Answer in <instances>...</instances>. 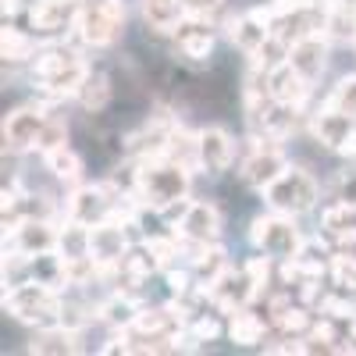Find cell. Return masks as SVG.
<instances>
[{
  "label": "cell",
  "mask_w": 356,
  "mask_h": 356,
  "mask_svg": "<svg viewBox=\"0 0 356 356\" xmlns=\"http://www.w3.org/2000/svg\"><path fill=\"white\" fill-rule=\"evenodd\" d=\"M129 228L118 225V221H100L89 228V253L100 267H118L122 257L129 253Z\"/></svg>",
  "instance_id": "12"
},
{
  "label": "cell",
  "mask_w": 356,
  "mask_h": 356,
  "mask_svg": "<svg viewBox=\"0 0 356 356\" xmlns=\"http://www.w3.org/2000/svg\"><path fill=\"white\" fill-rule=\"evenodd\" d=\"M271 260H275V257H267V253H260V250H257V257H250V260L243 264V267H246V275L257 282V289H260V292H264L267 278H271Z\"/></svg>",
  "instance_id": "33"
},
{
  "label": "cell",
  "mask_w": 356,
  "mask_h": 356,
  "mask_svg": "<svg viewBox=\"0 0 356 356\" xmlns=\"http://www.w3.org/2000/svg\"><path fill=\"white\" fill-rule=\"evenodd\" d=\"M68 143V122L61 114H47V122H43V132H40V139H36V150L40 154H47V150H57V146H65Z\"/></svg>",
  "instance_id": "29"
},
{
  "label": "cell",
  "mask_w": 356,
  "mask_h": 356,
  "mask_svg": "<svg viewBox=\"0 0 356 356\" xmlns=\"http://www.w3.org/2000/svg\"><path fill=\"white\" fill-rule=\"evenodd\" d=\"M250 243H253V250L275 257V260H289V257H300L307 239L300 235V228L292 225L289 214L271 211V214H257L250 221Z\"/></svg>",
  "instance_id": "5"
},
{
  "label": "cell",
  "mask_w": 356,
  "mask_h": 356,
  "mask_svg": "<svg viewBox=\"0 0 356 356\" xmlns=\"http://www.w3.org/2000/svg\"><path fill=\"white\" fill-rule=\"evenodd\" d=\"M175 40H178V50L189 61H207L214 50V36H211V22H200V18H182V25L175 29Z\"/></svg>",
  "instance_id": "18"
},
{
  "label": "cell",
  "mask_w": 356,
  "mask_h": 356,
  "mask_svg": "<svg viewBox=\"0 0 356 356\" xmlns=\"http://www.w3.org/2000/svg\"><path fill=\"white\" fill-rule=\"evenodd\" d=\"M0 50H4V61L11 65H22V61H33L36 54V43L29 33H22V29H4V36H0Z\"/></svg>",
  "instance_id": "26"
},
{
  "label": "cell",
  "mask_w": 356,
  "mask_h": 356,
  "mask_svg": "<svg viewBox=\"0 0 356 356\" xmlns=\"http://www.w3.org/2000/svg\"><path fill=\"white\" fill-rule=\"evenodd\" d=\"M175 232L189 243H218L221 235V211L207 200H189L182 211H178Z\"/></svg>",
  "instance_id": "9"
},
{
  "label": "cell",
  "mask_w": 356,
  "mask_h": 356,
  "mask_svg": "<svg viewBox=\"0 0 356 356\" xmlns=\"http://www.w3.org/2000/svg\"><path fill=\"white\" fill-rule=\"evenodd\" d=\"M139 303H136V296L129 292V289H114L107 300L97 307V317L107 324V328H114V332H125V328H132L136 324V317H139Z\"/></svg>",
  "instance_id": "19"
},
{
  "label": "cell",
  "mask_w": 356,
  "mask_h": 356,
  "mask_svg": "<svg viewBox=\"0 0 356 356\" xmlns=\"http://www.w3.org/2000/svg\"><path fill=\"white\" fill-rule=\"evenodd\" d=\"M182 8L189 18H200V22H214L221 11H225V0H182Z\"/></svg>",
  "instance_id": "31"
},
{
  "label": "cell",
  "mask_w": 356,
  "mask_h": 356,
  "mask_svg": "<svg viewBox=\"0 0 356 356\" xmlns=\"http://www.w3.org/2000/svg\"><path fill=\"white\" fill-rule=\"evenodd\" d=\"M310 132H314V139L324 146V150L342 154V146L356 136V118L342 114V111H335L328 104H321V111L310 118Z\"/></svg>",
  "instance_id": "11"
},
{
  "label": "cell",
  "mask_w": 356,
  "mask_h": 356,
  "mask_svg": "<svg viewBox=\"0 0 356 356\" xmlns=\"http://www.w3.org/2000/svg\"><path fill=\"white\" fill-rule=\"evenodd\" d=\"M289 168L285 154H282V143L264 136V132H253V139L246 143V154L239 161V178L250 186V189H267L275 178Z\"/></svg>",
  "instance_id": "6"
},
{
  "label": "cell",
  "mask_w": 356,
  "mask_h": 356,
  "mask_svg": "<svg viewBox=\"0 0 356 356\" xmlns=\"http://www.w3.org/2000/svg\"><path fill=\"white\" fill-rule=\"evenodd\" d=\"M75 8H79V0H36L29 8V22H33L36 33L54 36V33H65L75 22Z\"/></svg>",
  "instance_id": "16"
},
{
  "label": "cell",
  "mask_w": 356,
  "mask_h": 356,
  "mask_svg": "<svg viewBox=\"0 0 356 356\" xmlns=\"http://www.w3.org/2000/svg\"><path fill=\"white\" fill-rule=\"evenodd\" d=\"M328 43L332 40L324 36V33H310L303 40H296L289 47V65L296 72H303L310 82H317L324 75V68H328Z\"/></svg>",
  "instance_id": "13"
},
{
  "label": "cell",
  "mask_w": 356,
  "mask_h": 356,
  "mask_svg": "<svg viewBox=\"0 0 356 356\" xmlns=\"http://www.w3.org/2000/svg\"><path fill=\"white\" fill-rule=\"evenodd\" d=\"M189 168L175 164L168 157L136 161L132 168V189L129 196L154 214H178L189 203Z\"/></svg>",
  "instance_id": "1"
},
{
  "label": "cell",
  "mask_w": 356,
  "mask_h": 356,
  "mask_svg": "<svg viewBox=\"0 0 356 356\" xmlns=\"http://www.w3.org/2000/svg\"><path fill=\"white\" fill-rule=\"evenodd\" d=\"M275 324H278L289 339H307V335L314 332V317H310V310H307L303 303H292Z\"/></svg>",
  "instance_id": "27"
},
{
  "label": "cell",
  "mask_w": 356,
  "mask_h": 356,
  "mask_svg": "<svg viewBox=\"0 0 356 356\" xmlns=\"http://www.w3.org/2000/svg\"><path fill=\"white\" fill-rule=\"evenodd\" d=\"M232 161H235V139L218 125L203 129L200 132V171L221 175V171L232 168Z\"/></svg>",
  "instance_id": "15"
},
{
  "label": "cell",
  "mask_w": 356,
  "mask_h": 356,
  "mask_svg": "<svg viewBox=\"0 0 356 356\" xmlns=\"http://www.w3.org/2000/svg\"><path fill=\"white\" fill-rule=\"evenodd\" d=\"M43 164H47V171L57 178V182H65V186H79L82 182V171H86L82 157L72 150L68 143L57 146V150H47L43 154Z\"/></svg>",
  "instance_id": "21"
},
{
  "label": "cell",
  "mask_w": 356,
  "mask_h": 356,
  "mask_svg": "<svg viewBox=\"0 0 356 356\" xmlns=\"http://www.w3.org/2000/svg\"><path fill=\"white\" fill-rule=\"evenodd\" d=\"M125 29V4L122 0H79L72 36L86 47H111Z\"/></svg>",
  "instance_id": "3"
},
{
  "label": "cell",
  "mask_w": 356,
  "mask_h": 356,
  "mask_svg": "<svg viewBox=\"0 0 356 356\" xmlns=\"http://www.w3.org/2000/svg\"><path fill=\"white\" fill-rule=\"evenodd\" d=\"M79 104H82L89 114L107 111V104H111V79H107L104 72H89L86 82H82V89H79Z\"/></svg>",
  "instance_id": "24"
},
{
  "label": "cell",
  "mask_w": 356,
  "mask_h": 356,
  "mask_svg": "<svg viewBox=\"0 0 356 356\" xmlns=\"http://www.w3.org/2000/svg\"><path fill=\"white\" fill-rule=\"evenodd\" d=\"M342 4H346V8H353V11H356V0H342Z\"/></svg>",
  "instance_id": "34"
},
{
  "label": "cell",
  "mask_w": 356,
  "mask_h": 356,
  "mask_svg": "<svg viewBox=\"0 0 356 356\" xmlns=\"http://www.w3.org/2000/svg\"><path fill=\"white\" fill-rule=\"evenodd\" d=\"M324 104L356 118V75H342V79L332 86V93H328V100H324Z\"/></svg>",
  "instance_id": "30"
},
{
  "label": "cell",
  "mask_w": 356,
  "mask_h": 356,
  "mask_svg": "<svg viewBox=\"0 0 356 356\" xmlns=\"http://www.w3.org/2000/svg\"><path fill=\"white\" fill-rule=\"evenodd\" d=\"M196 296H207L221 314H239V310H246L257 296H260V289H257V282L246 275V267H225V271L214 278V282H207V285H200L196 289Z\"/></svg>",
  "instance_id": "7"
},
{
  "label": "cell",
  "mask_w": 356,
  "mask_h": 356,
  "mask_svg": "<svg viewBox=\"0 0 356 356\" xmlns=\"http://www.w3.org/2000/svg\"><path fill=\"white\" fill-rule=\"evenodd\" d=\"M317 200H321L317 178L307 168H292V164L264 189V203L278 214H289V218H300V214L314 211Z\"/></svg>",
  "instance_id": "4"
},
{
  "label": "cell",
  "mask_w": 356,
  "mask_h": 356,
  "mask_svg": "<svg viewBox=\"0 0 356 356\" xmlns=\"http://www.w3.org/2000/svg\"><path fill=\"white\" fill-rule=\"evenodd\" d=\"M228 339H232L235 346H264V317H257V314H250V310L232 314Z\"/></svg>",
  "instance_id": "25"
},
{
  "label": "cell",
  "mask_w": 356,
  "mask_h": 356,
  "mask_svg": "<svg viewBox=\"0 0 356 356\" xmlns=\"http://www.w3.org/2000/svg\"><path fill=\"white\" fill-rule=\"evenodd\" d=\"M324 36L332 43H356V11L346 4H335L332 11H324Z\"/></svg>",
  "instance_id": "23"
},
{
  "label": "cell",
  "mask_w": 356,
  "mask_h": 356,
  "mask_svg": "<svg viewBox=\"0 0 356 356\" xmlns=\"http://www.w3.org/2000/svg\"><path fill=\"white\" fill-rule=\"evenodd\" d=\"M143 246L154 253V260H157L161 267H175V260L186 253V250H182V235H150Z\"/></svg>",
  "instance_id": "28"
},
{
  "label": "cell",
  "mask_w": 356,
  "mask_h": 356,
  "mask_svg": "<svg viewBox=\"0 0 356 356\" xmlns=\"http://www.w3.org/2000/svg\"><path fill=\"white\" fill-rule=\"evenodd\" d=\"M225 25H228V40H232L235 47H239L246 57H250V54H257L267 40H271V25H267L264 18H257L253 11L235 15V18H228Z\"/></svg>",
  "instance_id": "17"
},
{
  "label": "cell",
  "mask_w": 356,
  "mask_h": 356,
  "mask_svg": "<svg viewBox=\"0 0 356 356\" xmlns=\"http://www.w3.org/2000/svg\"><path fill=\"white\" fill-rule=\"evenodd\" d=\"M139 18L150 33H175L186 18L182 0H139Z\"/></svg>",
  "instance_id": "20"
},
{
  "label": "cell",
  "mask_w": 356,
  "mask_h": 356,
  "mask_svg": "<svg viewBox=\"0 0 356 356\" xmlns=\"http://www.w3.org/2000/svg\"><path fill=\"white\" fill-rule=\"evenodd\" d=\"M353 47H356V43H353Z\"/></svg>",
  "instance_id": "35"
},
{
  "label": "cell",
  "mask_w": 356,
  "mask_h": 356,
  "mask_svg": "<svg viewBox=\"0 0 356 356\" xmlns=\"http://www.w3.org/2000/svg\"><path fill=\"white\" fill-rule=\"evenodd\" d=\"M189 332H193L200 342H214V339L221 335V321H218L214 314H200V317L189 321Z\"/></svg>",
  "instance_id": "32"
},
{
  "label": "cell",
  "mask_w": 356,
  "mask_h": 356,
  "mask_svg": "<svg viewBox=\"0 0 356 356\" xmlns=\"http://www.w3.org/2000/svg\"><path fill=\"white\" fill-rule=\"evenodd\" d=\"M310 79L303 72H296L289 61H282L278 68L267 72V93H271V100L278 104H292V107H303L310 100Z\"/></svg>",
  "instance_id": "14"
},
{
  "label": "cell",
  "mask_w": 356,
  "mask_h": 356,
  "mask_svg": "<svg viewBox=\"0 0 356 356\" xmlns=\"http://www.w3.org/2000/svg\"><path fill=\"white\" fill-rule=\"evenodd\" d=\"M79 332H68L61 324H50V328H40V335L29 342V353H50V356H61V353H75L79 346Z\"/></svg>",
  "instance_id": "22"
},
{
  "label": "cell",
  "mask_w": 356,
  "mask_h": 356,
  "mask_svg": "<svg viewBox=\"0 0 356 356\" xmlns=\"http://www.w3.org/2000/svg\"><path fill=\"white\" fill-rule=\"evenodd\" d=\"M4 239H8V253L22 260H40L61 246V228H54L47 218H25L4 232Z\"/></svg>",
  "instance_id": "8"
},
{
  "label": "cell",
  "mask_w": 356,
  "mask_h": 356,
  "mask_svg": "<svg viewBox=\"0 0 356 356\" xmlns=\"http://www.w3.org/2000/svg\"><path fill=\"white\" fill-rule=\"evenodd\" d=\"M61 292L47 278H29V282H15L4 292V310L22 321V324H36V328H50L61 321Z\"/></svg>",
  "instance_id": "2"
},
{
  "label": "cell",
  "mask_w": 356,
  "mask_h": 356,
  "mask_svg": "<svg viewBox=\"0 0 356 356\" xmlns=\"http://www.w3.org/2000/svg\"><path fill=\"white\" fill-rule=\"evenodd\" d=\"M47 107L43 104H29V107H18L4 118V150L11 154H25L33 150L40 132H43V122H47Z\"/></svg>",
  "instance_id": "10"
}]
</instances>
